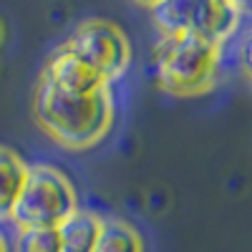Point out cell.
Wrapping results in <instances>:
<instances>
[{"instance_id":"obj_10","label":"cell","mask_w":252,"mask_h":252,"mask_svg":"<svg viewBox=\"0 0 252 252\" xmlns=\"http://www.w3.org/2000/svg\"><path fill=\"white\" fill-rule=\"evenodd\" d=\"M13 252H61L56 227H20Z\"/></svg>"},{"instance_id":"obj_1","label":"cell","mask_w":252,"mask_h":252,"mask_svg":"<svg viewBox=\"0 0 252 252\" xmlns=\"http://www.w3.org/2000/svg\"><path fill=\"white\" fill-rule=\"evenodd\" d=\"M33 114L43 131L68 149H89L109 134L114 124L111 89L89 96H71L38 78L33 94Z\"/></svg>"},{"instance_id":"obj_11","label":"cell","mask_w":252,"mask_h":252,"mask_svg":"<svg viewBox=\"0 0 252 252\" xmlns=\"http://www.w3.org/2000/svg\"><path fill=\"white\" fill-rule=\"evenodd\" d=\"M0 252H8V245H5V240H3V235H0Z\"/></svg>"},{"instance_id":"obj_8","label":"cell","mask_w":252,"mask_h":252,"mask_svg":"<svg viewBox=\"0 0 252 252\" xmlns=\"http://www.w3.org/2000/svg\"><path fill=\"white\" fill-rule=\"evenodd\" d=\"M26 172H28V164L13 149L0 146V220L10 217V209L18 199L20 187H23Z\"/></svg>"},{"instance_id":"obj_5","label":"cell","mask_w":252,"mask_h":252,"mask_svg":"<svg viewBox=\"0 0 252 252\" xmlns=\"http://www.w3.org/2000/svg\"><path fill=\"white\" fill-rule=\"evenodd\" d=\"M63 46L76 53L83 63H89L106 83L116 81L131 61V46L126 33L116 23L103 18L78 23Z\"/></svg>"},{"instance_id":"obj_12","label":"cell","mask_w":252,"mask_h":252,"mask_svg":"<svg viewBox=\"0 0 252 252\" xmlns=\"http://www.w3.org/2000/svg\"><path fill=\"white\" fill-rule=\"evenodd\" d=\"M0 40H3V23H0Z\"/></svg>"},{"instance_id":"obj_6","label":"cell","mask_w":252,"mask_h":252,"mask_svg":"<svg viewBox=\"0 0 252 252\" xmlns=\"http://www.w3.org/2000/svg\"><path fill=\"white\" fill-rule=\"evenodd\" d=\"M40 78L48 81L53 89H58L63 94H71V96H89V94H96V91L109 86L89 63H83L66 46H58L48 56Z\"/></svg>"},{"instance_id":"obj_3","label":"cell","mask_w":252,"mask_h":252,"mask_svg":"<svg viewBox=\"0 0 252 252\" xmlns=\"http://www.w3.org/2000/svg\"><path fill=\"white\" fill-rule=\"evenodd\" d=\"M78 209L71 179L48 164L28 166L23 187L10 209V217L20 227H58Z\"/></svg>"},{"instance_id":"obj_4","label":"cell","mask_w":252,"mask_h":252,"mask_svg":"<svg viewBox=\"0 0 252 252\" xmlns=\"http://www.w3.org/2000/svg\"><path fill=\"white\" fill-rule=\"evenodd\" d=\"M161 35H194L222 46L235 33L242 5L229 0H164L152 5Z\"/></svg>"},{"instance_id":"obj_2","label":"cell","mask_w":252,"mask_h":252,"mask_svg":"<svg viewBox=\"0 0 252 252\" xmlns=\"http://www.w3.org/2000/svg\"><path fill=\"white\" fill-rule=\"evenodd\" d=\"M220 46L194 35H161L157 46V78L177 96H194L212 89Z\"/></svg>"},{"instance_id":"obj_7","label":"cell","mask_w":252,"mask_h":252,"mask_svg":"<svg viewBox=\"0 0 252 252\" xmlns=\"http://www.w3.org/2000/svg\"><path fill=\"white\" fill-rule=\"evenodd\" d=\"M101 217L86 209H76L66 220H63L56 232L61 242V252H91L98 237Z\"/></svg>"},{"instance_id":"obj_9","label":"cell","mask_w":252,"mask_h":252,"mask_svg":"<svg viewBox=\"0 0 252 252\" xmlns=\"http://www.w3.org/2000/svg\"><path fill=\"white\" fill-rule=\"evenodd\" d=\"M91 252H144V242L129 222L101 220L98 237Z\"/></svg>"}]
</instances>
